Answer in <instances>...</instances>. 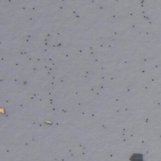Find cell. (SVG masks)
Returning <instances> with one entry per match:
<instances>
[{
	"mask_svg": "<svg viewBox=\"0 0 161 161\" xmlns=\"http://www.w3.org/2000/svg\"><path fill=\"white\" fill-rule=\"evenodd\" d=\"M131 161H142V155L141 154H134L130 158Z\"/></svg>",
	"mask_w": 161,
	"mask_h": 161,
	"instance_id": "1",
	"label": "cell"
}]
</instances>
